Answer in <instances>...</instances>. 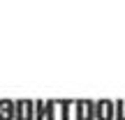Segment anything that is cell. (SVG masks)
Wrapping results in <instances>:
<instances>
[{"label":"cell","instance_id":"6da1fadb","mask_svg":"<svg viewBox=\"0 0 125 120\" xmlns=\"http://www.w3.org/2000/svg\"><path fill=\"white\" fill-rule=\"evenodd\" d=\"M14 120H35V102L32 99H19L14 109Z\"/></svg>","mask_w":125,"mask_h":120},{"label":"cell","instance_id":"7a4b0ae2","mask_svg":"<svg viewBox=\"0 0 125 120\" xmlns=\"http://www.w3.org/2000/svg\"><path fill=\"white\" fill-rule=\"evenodd\" d=\"M95 120H114V102L97 99L95 102Z\"/></svg>","mask_w":125,"mask_h":120},{"label":"cell","instance_id":"3957f363","mask_svg":"<svg viewBox=\"0 0 125 120\" xmlns=\"http://www.w3.org/2000/svg\"><path fill=\"white\" fill-rule=\"evenodd\" d=\"M72 99H56V106H60V120H72Z\"/></svg>","mask_w":125,"mask_h":120},{"label":"cell","instance_id":"277c9868","mask_svg":"<svg viewBox=\"0 0 125 120\" xmlns=\"http://www.w3.org/2000/svg\"><path fill=\"white\" fill-rule=\"evenodd\" d=\"M56 99H46L44 102V120H56Z\"/></svg>","mask_w":125,"mask_h":120},{"label":"cell","instance_id":"5b68a950","mask_svg":"<svg viewBox=\"0 0 125 120\" xmlns=\"http://www.w3.org/2000/svg\"><path fill=\"white\" fill-rule=\"evenodd\" d=\"M72 106H74V120H86V99H76Z\"/></svg>","mask_w":125,"mask_h":120},{"label":"cell","instance_id":"8992f818","mask_svg":"<svg viewBox=\"0 0 125 120\" xmlns=\"http://www.w3.org/2000/svg\"><path fill=\"white\" fill-rule=\"evenodd\" d=\"M114 120H125V99L114 102Z\"/></svg>","mask_w":125,"mask_h":120},{"label":"cell","instance_id":"52a82bcc","mask_svg":"<svg viewBox=\"0 0 125 120\" xmlns=\"http://www.w3.org/2000/svg\"><path fill=\"white\" fill-rule=\"evenodd\" d=\"M14 109H16V102H14V99H0V111L2 113L14 116Z\"/></svg>","mask_w":125,"mask_h":120},{"label":"cell","instance_id":"ba28073f","mask_svg":"<svg viewBox=\"0 0 125 120\" xmlns=\"http://www.w3.org/2000/svg\"><path fill=\"white\" fill-rule=\"evenodd\" d=\"M86 120H95V102L86 99Z\"/></svg>","mask_w":125,"mask_h":120},{"label":"cell","instance_id":"9c48e42d","mask_svg":"<svg viewBox=\"0 0 125 120\" xmlns=\"http://www.w3.org/2000/svg\"><path fill=\"white\" fill-rule=\"evenodd\" d=\"M35 120H44V102L35 99Z\"/></svg>","mask_w":125,"mask_h":120},{"label":"cell","instance_id":"30bf717a","mask_svg":"<svg viewBox=\"0 0 125 120\" xmlns=\"http://www.w3.org/2000/svg\"><path fill=\"white\" fill-rule=\"evenodd\" d=\"M0 120H14V116H9V113H2V111H0Z\"/></svg>","mask_w":125,"mask_h":120}]
</instances>
